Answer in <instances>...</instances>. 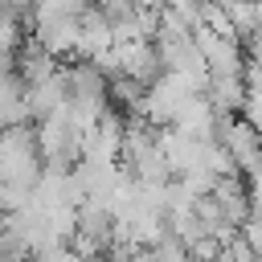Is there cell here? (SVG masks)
Masks as SVG:
<instances>
[{"label": "cell", "mask_w": 262, "mask_h": 262, "mask_svg": "<svg viewBox=\"0 0 262 262\" xmlns=\"http://www.w3.org/2000/svg\"><path fill=\"white\" fill-rule=\"evenodd\" d=\"M45 172V156L37 143V131L29 123L4 127L0 131V188H16V192H33V184Z\"/></svg>", "instance_id": "1"}, {"label": "cell", "mask_w": 262, "mask_h": 262, "mask_svg": "<svg viewBox=\"0 0 262 262\" xmlns=\"http://www.w3.org/2000/svg\"><path fill=\"white\" fill-rule=\"evenodd\" d=\"M61 106H66V66H61L53 78H45V82L25 86V111H29V119H33V123H41V119L57 115Z\"/></svg>", "instance_id": "2"}]
</instances>
